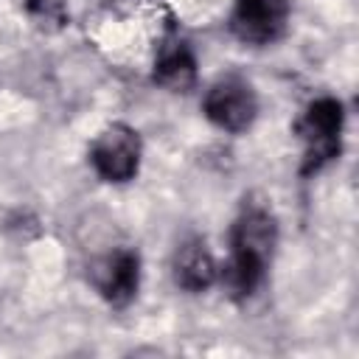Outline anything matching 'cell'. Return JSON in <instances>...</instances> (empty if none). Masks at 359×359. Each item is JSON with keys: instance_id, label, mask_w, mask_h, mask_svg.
I'll list each match as a JSON object with an SVG mask.
<instances>
[{"instance_id": "6da1fadb", "label": "cell", "mask_w": 359, "mask_h": 359, "mask_svg": "<svg viewBox=\"0 0 359 359\" xmlns=\"http://www.w3.org/2000/svg\"><path fill=\"white\" fill-rule=\"evenodd\" d=\"M278 247V219L264 205H247L230 230V258L224 264V286L236 300H250L266 280Z\"/></svg>"}, {"instance_id": "7a4b0ae2", "label": "cell", "mask_w": 359, "mask_h": 359, "mask_svg": "<svg viewBox=\"0 0 359 359\" xmlns=\"http://www.w3.org/2000/svg\"><path fill=\"white\" fill-rule=\"evenodd\" d=\"M342 126H345V109L342 101L323 95L314 98L303 115L294 123L297 137L303 140V163H300V174L311 177L320 168H325L331 160L339 157L342 151Z\"/></svg>"}, {"instance_id": "3957f363", "label": "cell", "mask_w": 359, "mask_h": 359, "mask_svg": "<svg viewBox=\"0 0 359 359\" xmlns=\"http://www.w3.org/2000/svg\"><path fill=\"white\" fill-rule=\"evenodd\" d=\"M202 109L213 126L238 135L252 126L258 115V95L247 79L230 73L210 84V90L205 93Z\"/></svg>"}, {"instance_id": "277c9868", "label": "cell", "mask_w": 359, "mask_h": 359, "mask_svg": "<svg viewBox=\"0 0 359 359\" xmlns=\"http://www.w3.org/2000/svg\"><path fill=\"white\" fill-rule=\"evenodd\" d=\"M140 154H143L140 135L129 123L107 126L90 146V163L95 174L115 185L135 180L140 168Z\"/></svg>"}, {"instance_id": "5b68a950", "label": "cell", "mask_w": 359, "mask_h": 359, "mask_svg": "<svg viewBox=\"0 0 359 359\" xmlns=\"http://www.w3.org/2000/svg\"><path fill=\"white\" fill-rule=\"evenodd\" d=\"M289 0H236L230 28L244 45H272L286 34Z\"/></svg>"}, {"instance_id": "8992f818", "label": "cell", "mask_w": 359, "mask_h": 359, "mask_svg": "<svg viewBox=\"0 0 359 359\" xmlns=\"http://www.w3.org/2000/svg\"><path fill=\"white\" fill-rule=\"evenodd\" d=\"M93 283L109 306H129L140 286V255L132 247H118L107 252L93 264Z\"/></svg>"}, {"instance_id": "52a82bcc", "label": "cell", "mask_w": 359, "mask_h": 359, "mask_svg": "<svg viewBox=\"0 0 359 359\" xmlns=\"http://www.w3.org/2000/svg\"><path fill=\"white\" fill-rule=\"evenodd\" d=\"M151 79L168 93H188L196 84V56L177 31H168L163 36L154 56Z\"/></svg>"}, {"instance_id": "ba28073f", "label": "cell", "mask_w": 359, "mask_h": 359, "mask_svg": "<svg viewBox=\"0 0 359 359\" xmlns=\"http://www.w3.org/2000/svg\"><path fill=\"white\" fill-rule=\"evenodd\" d=\"M171 269H174V283L191 294L210 289L216 283V275H219L216 261H213L202 236H191L177 247Z\"/></svg>"}]
</instances>
